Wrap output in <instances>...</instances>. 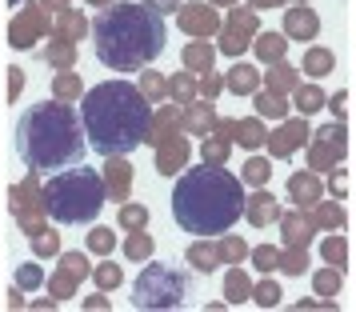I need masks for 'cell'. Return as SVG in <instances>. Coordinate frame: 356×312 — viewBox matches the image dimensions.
Instances as JSON below:
<instances>
[{
  "label": "cell",
  "mask_w": 356,
  "mask_h": 312,
  "mask_svg": "<svg viewBox=\"0 0 356 312\" xmlns=\"http://www.w3.org/2000/svg\"><path fill=\"white\" fill-rule=\"evenodd\" d=\"M81 120L88 148L97 156H129L152 132V100L140 92V84L129 81H100L81 100Z\"/></svg>",
  "instance_id": "obj_1"
},
{
  "label": "cell",
  "mask_w": 356,
  "mask_h": 312,
  "mask_svg": "<svg viewBox=\"0 0 356 312\" xmlns=\"http://www.w3.org/2000/svg\"><path fill=\"white\" fill-rule=\"evenodd\" d=\"M168 44V28L156 8L145 0H116L104 4L92 20V52L113 72H140L148 68Z\"/></svg>",
  "instance_id": "obj_2"
},
{
  "label": "cell",
  "mask_w": 356,
  "mask_h": 312,
  "mask_svg": "<svg viewBox=\"0 0 356 312\" xmlns=\"http://www.w3.org/2000/svg\"><path fill=\"white\" fill-rule=\"evenodd\" d=\"M244 181L220 165H204L180 172L172 188V220L188 236H225L244 216Z\"/></svg>",
  "instance_id": "obj_3"
},
{
  "label": "cell",
  "mask_w": 356,
  "mask_h": 312,
  "mask_svg": "<svg viewBox=\"0 0 356 312\" xmlns=\"http://www.w3.org/2000/svg\"><path fill=\"white\" fill-rule=\"evenodd\" d=\"M88 136H84V120L81 113L65 104V100H40L29 104L17 120V152L20 161L40 172L52 176L68 165H81Z\"/></svg>",
  "instance_id": "obj_4"
},
{
  "label": "cell",
  "mask_w": 356,
  "mask_h": 312,
  "mask_svg": "<svg viewBox=\"0 0 356 312\" xmlns=\"http://www.w3.org/2000/svg\"><path fill=\"white\" fill-rule=\"evenodd\" d=\"M44 213L56 220V224H92L104 208V176L97 168H84V165H68L60 172H52L49 184H44Z\"/></svg>",
  "instance_id": "obj_5"
},
{
  "label": "cell",
  "mask_w": 356,
  "mask_h": 312,
  "mask_svg": "<svg viewBox=\"0 0 356 312\" xmlns=\"http://www.w3.org/2000/svg\"><path fill=\"white\" fill-rule=\"evenodd\" d=\"M193 296V277L168 261H152L140 268V277L132 280V304L148 312H164V309H184Z\"/></svg>",
  "instance_id": "obj_6"
},
{
  "label": "cell",
  "mask_w": 356,
  "mask_h": 312,
  "mask_svg": "<svg viewBox=\"0 0 356 312\" xmlns=\"http://www.w3.org/2000/svg\"><path fill=\"white\" fill-rule=\"evenodd\" d=\"M316 33H321V17L308 8L305 0L284 13V36H292V40H316Z\"/></svg>",
  "instance_id": "obj_7"
},
{
  "label": "cell",
  "mask_w": 356,
  "mask_h": 312,
  "mask_svg": "<svg viewBox=\"0 0 356 312\" xmlns=\"http://www.w3.org/2000/svg\"><path fill=\"white\" fill-rule=\"evenodd\" d=\"M321 192H324L321 176H312V172H296V176H289V197L296 200L300 208H308V204H321Z\"/></svg>",
  "instance_id": "obj_8"
},
{
  "label": "cell",
  "mask_w": 356,
  "mask_h": 312,
  "mask_svg": "<svg viewBox=\"0 0 356 312\" xmlns=\"http://www.w3.org/2000/svg\"><path fill=\"white\" fill-rule=\"evenodd\" d=\"M257 28V17L252 13H244V8H236L232 13V20H228V36H225V52H241L244 49V36Z\"/></svg>",
  "instance_id": "obj_9"
},
{
  "label": "cell",
  "mask_w": 356,
  "mask_h": 312,
  "mask_svg": "<svg viewBox=\"0 0 356 312\" xmlns=\"http://www.w3.org/2000/svg\"><path fill=\"white\" fill-rule=\"evenodd\" d=\"M180 24L188 33H212L216 28V13H212L209 4H184L180 8Z\"/></svg>",
  "instance_id": "obj_10"
},
{
  "label": "cell",
  "mask_w": 356,
  "mask_h": 312,
  "mask_svg": "<svg viewBox=\"0 0 356 312\" xmlns=\"http://www.w3.org/2000/svg\"><path fill=\"white\" fill-rule=\"evenodd\" d=\"M252 296V280L244 277V268H232L225 277V304H244Z\"/></svg>",
  "instance_id": "obj_11"
},
{
  "label": "cell",
  "mask_w": 356,
  "mask_h": 312,
  "mask_svg": "<svg viewBox=\"0 0 356 312\" xmlns=\"http://www.w3.org/2000/svg\"><path fill=\"white\" fill-rule=\"evenodd\" d=\"M244 216L252 224H268V220H276V200L268 192H257L252 200H244Z\"/></svg>",
  "instance_id": "obj_12"
},
{
  "label": "cell",
  "mask_w": 356,
  "mask_h": 312,
  "mask_svg": "<svg viewBox=\"0 0 356 312\" xmlns=\"http://www.w3.org/2000/svg\"><path fill=\"white\" fill-rule=\"evenodd\" d=\"M228 88H232V92H257L260 88V72L252 65H236L232 68V72H228Z\"/></svg>",
  "instance_id": "obj_13"
},
{
  "label": "cell",
  "mask_w": 356,
  "mask_h": 312,
  "mask_svg": "<svg viewBox=\"0 0 356 312\" xmlns=\"http://www.w3.org/2000/svg\"><path fill=\"white\" fill-rule=\"evenodd\" d=\"M332 65H337V60H332V52L328 49H308L305 52V72L308 76H328Z\"/></svg>",
  "instance_id": "obj_14"
},
{
  "label": "cell",
  "mask_w": 356,
  "mask_h": 312,
  "mask_svg": "<svg viewBox=\"0 0 356 312\" xmlns=\"http://www.w3.org/2000/svg\"><path fill=\"white\" fill-rule=\"evenodd\" d=\"M284 49H289V40H284V36H276V33H264V36H260V44H257L260 60H268V65L284 60Z\"/></svg>",
  "instance_id": "obj_15"
},
{
  "label": "cell",
  "mask_w": 356,
  "mask_h": 312,
  "mask_svg": "<svg viewBox=\"0 0 356 312\" xmlns=\"http://www.w3.org/2000/svg\"><path fill=\"white\" fill-rule=\"evenodd\" d=\"M188 261H193V268H200V272H212V268H220V248L193 245L188 248Z\"/></svg>",
  "instance_id": "obj_16"
},
{
  "label": "cell",
  "mask_w": 356,
  "mask_h": 312,
  "mask_svg": "<svg viewBox=\"0 0 356 312\" xmlns=\"http://www.w3.org/2000/svg\"><path fill=\"white\" fill-rule=\"evenodd\" d=\"M324 104H328V97H324L321 88H316V84H308V88H296V108H300V113H316V108H324Z\"/></svg>",
  "instance_id": "obj_17"
},
{
  "label": "cell",
  "mask_w": 356,
  "mask_h": 312,
  "mask_svg": "<svg viewBox=\"0 0 356 312\" xmlns=\"http://www.w3.org/2000/svg\"><path fill=\"white\" fill-rule=\"evenodd\" d=\"M124 256L129 261H148L152 256V236L148 232H132L129 240H124Z\"/></svg>",
  "instance_id": "obj_18"
},
{
  "label": "cell",
  "mask_w": 356,
  "mask_h": 312,
  "mask_svg": "<svg viewBox=\"0 0 356 312\" xmlns=\"http://www.w3.org/2000/svg\"><path fill=\"white\" fill-rule=\"evenodd\" d=\"M321 256L328 264H337V268H344V261H348V245H344V236H328L321 245Z\"/></svg>",
  "instance_id": "obj_19"
},
{
  "label": "cell",
  "mask_w": 356,
  "mask_h": 312,
  "mask_svg": "<svg viewBox=\"0 0 356 312\" xmlns=\"http://www.w3.org/2000/svg\"><path fill=\"white\" fill-rule=\"evenodd\" d=\"M340 280H344V268H337V264H332V268L316 272V277H312V284H316V293H321V296H332L340 288Z\"/></svg>",
  "instance_id": "obj_20"
},
{
  "label": "cell",
  "mask_w": 356,
  "mask_h": 312,
  "mask_svg": "<svg viewBox=\"0 0 356 312\" xmlns=\"http://www.w3.org/2000/svg\"><path fill=\"white\" fill-rule=\"evenodd\" d=\"M264 81H268V88H273V92H284V88H292V84H296V72H292L284 60H276V68L264 76Z\"/></svg>",
  "instance_id": "obj_21"
},
{
  "label": "cell",
  "mask_w": 356,
  "mask_h": 312,
  "mask_svg": "<svg viewBox=\"0 0 356 312\" xmlns=\"http://www.w3.org/2000/svg\"><path fill=\"white\" fill-rule=\"evenodd\" d=\"M257 113H260V116H276V120H280L289 108H284L280 92H273V88H268V92H260V97H257Z\"/></svg>",
  "instance_id": "obj_22"
},
{
  "label": "cell",
  "mask_w": 356,
  "mask_h": 312,
  "mask_svg": "<svg viewBox=\"0 0 356 312\" xmlns=\"http://www.w3.org/2000/svg\"><path fill=\"white\" fill-rule=\"evenodd\" d=\"M280 284H276V280H264V284H260V288H252V300H257L260 309H276V304H280Z\"/></svg>",
  "instance_id": "obj_23"
},
{
  "label": "cell",
  "mask_w": 356,
  "mask_h": 312,
  "mask_svg": "<svg viewBox=\"0 0 356 312\" xmlns=\"http://www.w3.org/2000/svg\"><path fill=\"white\" fill-rule=\"evenodd\" d=\"M300 140H305V129H300V124H289V129L280 132V140L273 136V152H280V156H284V152H292Z\"/></svg>",
  "instance_id": "obj_24"
},
{
  "label": "cell",
  "mask_w": 356,
  "mask_h": 312,
  "mask_svg": "<svg viewBox=\"0 0 356 312\" xmlns=\"http://www.w3.org/2000/svg\"><path fill=\"white\" fill-rule=\"evenodd\" d=\"M236 140L244 148H257V145H264V129H260L257 120H244V124H236Z\"/></svg>",
  "instance_id": "obj_25"
},
{
  "label": "cell",
  "mask_w": 356,
  "mask_h": 312,
  "mask_svg": "<svg viewBox=\"0 0 356 312\" xmlns=\"http://www.w3.org/2000/svg\"><path fill=\"white\" fill-rule=\"evenodd\" d=\"M268 172H273V168H268V161L252 156V161L244 165V184H264V181H268Z\"/></svg>",
  "instance_id": "obj_26"
},
{
  "label": "cell",
  "mask_w": 356,
  "mask_h": 312,
  "mask_svg": "<svg viewBox=\"0 0 356 312\" xmlns=\"http://www.w3.org/2000/svg\"><path fill=\"white\" fill-rule=\"evenodd\" d=\"M252 261H257L260 272H273L276 264H280V252L273 245H260V248H252Z\"/></svg>",
  "instance_id": "obj_27"
},
{
  "label": "cell",
  "mask_w": 356,
  "mask_h": 312,
  "mask_svg": "<svg viewBox=\"0 0 356 312\" xmlns=\"http://www.w3.org/2000/svg\"><path fill=\"white\" fill-rule=\"evenodd\" d=\"M184 161H188V145L180 140V145H177V148H172V152H168V156L161 161V172H168V176H172V172H177V168L184 165Z\"/></svg>",
  "instance_id": "obj_28"
},
{
  "label": "cell",
  "mask_w": 356,
  "mask_h": 312,
  "mask_svg": "<svg viewBox=\"0 0 356 312\" xmlns=\"http://www.w3.org/2000/svg\"><path fill=\"white\" fill-rule=\"evenodd\" d=\"M120 224H124V229H145V224H148V208H140V204H129V208L120 213Z\"/></svg>",
  "instance_id": "obj_29"
},
{
  "label": "cell",
  "mask_w": 356,
  "mask_h": 312,
  "mask_svg": "<svg viewBox=\"0 0 356 312\" xmlns=\"http://www.w3.org/2000/svg\"><path fill=\"white\" fill-rule=\"evenodd\" d=\"M92 277H97L100 288H116V284H120V264H100Z\"/></svg>",
  "instance_id": "obj_30"
},
{
  "label": "cell",
  "mask_w": 356,
  "mask_h": 312,
  "mask_svg": "<svg viewBox=\"0 0 356 312\" xmlns=\"http://www.w3.org/2000/svg\"><path fill=\"white\" fill-rule=\"evenodd\" d=\"M113 245H116L113 229H92V236H88V248H92V252H108Z\"/></svg>",
  "instance_id": "obj_31"
},
{
  "label": "cell",
  "mask_w": 356,
  "mask_h": 312,
  "mask_svg": "<svg viewBox=\"0 0 356 312\" xmlns=\"http://www.w3.org/2000/svg\"><path fill=\"white\" fill-rule=\"evenodd\" d=\"M33 248L40 252V256H49V252L60 248V240H56V232H33Z\"/></svg>",
  "instance_id": "obj_32"
},
{
  "label": "cell",
  "mask_w": 356,
  "mask_h": 312,
  "mask_svg": "<svg viewBox=\"0 0 356 312\" xmlns=\"http://www.w3.org/2000/svg\"><path fill=\"white\" fill-rule=\"evenodd\" d=\"M200 152H204V161H209V165H220V161L228 156V145H225V140H204Z\"/></svg>",
  "instance_id": "obj_33"
},
{
  "label": "cell",
  "mask_w": 356,
  "mask_h": 312,
  "mask_svg": "<svg viewBox=\"0 0 356 312\" xmlns=\"http://www.w3.org/2000/svg\"><path fill=\"white\" fill-rule=\"evenodd\" d=\"M40 280H44V272H40L36 264H24V268L17 272V284H20V288H36Z\"/></svg>",
  "instance_id": "obj_34"
},
{
  "label": "cell",
  "mask_w": 356,
  "mask_h": 312,
  "mask_svg": "<svg viewBox=\"0 0 356 312\" xmlns=\"http://www.w3.org/2000/svg\"><path fill=\"white\" fill-rule=\"evenodd\" d=\"M65 272H68V277H84V272H88L84 252H65Z\"/></svg>",
  "instance_id": "obj_35"
},
{
  "label": "cell",
  "mask_w": 356,
  "mask_h": 312,
  "mask_svg": "<svg viewBox=\"0 0 356 312\" xmlns=\"http://www.w3.org/2000/svg\"><path fill=\"white\" fill-rule=\"evenodd\" d=\"M52 92H56L60 100H68V97H76V92H81V81H76V76H60V81L52 84Z\"/></svg>",
  "instance_id": "obj_36"
},
{
  "label": "cell",
  "mask_w": 356,
  "mask_h": 312,
  "mask_svg": "<svg viewBox=\"0 0 356 312\" xmlns=\"http://www.w3.org/2000/svg\"><path fill=\"white\" fill-rule=\"evenodd\" d=\"M184 60H188V65H193V68H204V65H209V60H212V52L204 49V44H193V49H188V56H184Z\"/></svg>",
  "instance_id": "obj_37"
},
{
  "label": "cell",
  "mask_w": 356,
  "mask_h": 312,
  "mask_svg": "<svg viewBox=\"0 0 356 312\" xmlns=\"http://www.w3.org/2000/svg\"><path fill=\"white\" fill-rule=\"evenodd\" d=\"M284 229H289L292 245H300V240H305V220H300V216H289V220H284Z\"/></svg>",
  "instance_id": "obj_38"
},
{
  "label": "cell",
  "mask_w": 356,
  "mask_h": 312,
  "mask_svg": "<svg viewBox=\"0 0 356 312\" xmlns=\"http://www.w3.org/2000/svg\"><path fill=\"white\" fill-rule=\"evenodd\" d=\"M232 256H244V245H241V240H232V236H228L225 245H220V261H232Z\"/></svg>",
  "instance_id": "obj_39"
},
{
  "label": "cell",
  "mask_w": 356,
  "mask_h": 312,
  "mask_svg": "<svg viewBox=\"0 0 356 312\" xmlns=\"http://www.w3.org/2000/svg\"><path fill=\"white\" fill-rule=\"evenodd\" d=\"M204 124H209V108L200 104V108H193V113H188V129H204Z\"/></svg>",
  "instance_id": "obj_40"
},
{
  "label": "cell",
  "mask_w": 356,
  "mask_h": 312,
  "mask_svg": "<svg viewBox=\"0 0 356 312\" xmlns=\"http://www.w3.org/2000/svg\"><path fill=\"white\" fill-rule=\"evenodd\" d=\"M140 92H145V97L152 100V97H156V92H161V81H156L152 72H145V81H140Z\"/></svg>",
  "instance_id": "obj_41"
},
{
  "label": "cell",
  "mask_w": 356,
  "mask_h": 312,
  "mask_svg": "<svg viewBox=\"0 0 356 312\" xmlns=\"http://www.w3.org/2000/svg\"><path fill=\"white\" fill-rule=\"evenodd\" d=\"M321 220H324V224H337V229H344V213H340V208H321Z\"/></svg>",
  "instance_id": "obj_42"
},
{
  "label": "cell",
  "mask_w": 356,
  "mask_h": 312,
  "mask_svg": "<svg viewBox=\"0 0 356 312\" xmlns=\"http://www.w3.org/2000/svg\"><path fill=\"white\" fill-rule=\"evenodd\" d=\"M344 100H348V97H344V88H340L337 97H328V108H332L337 116H344Z\"/></svg>",
  "instance_id": "obj_43"
},
{
  "label": "cell",
  "mask_w": 356,
  "mask_h": 312,
  "mask_svg": "<svg viewBox=\"0 0 356 312\" xmlns=\"http://www.w3.org/2000/svg\"><path fill=\"white\" fill-rule=\"evenodd\" d=\"M148 8H156V13H172L177 8V0H145Z\"/></svg>",
  "instance_id": "obj_44"
},
{
  "label": "cell",
  "mask_w": 356,
  "mask_h": 312,
  "mask_svg": "<svg viewBox=\"0 0 356 312\" xmlns=\"http://www.w3.org/2000/svg\"><path fill=\"white\" fill-rule=\"evenodd\" d=\"M172 92H177V97H188V92H193V84L180 81V76H177V81H172Z\"/></svg>",
  "instance_id": "obj_45"
},
{
  "label": "cell",
  "mask_w": 356,
  "mask_h": 312,
  "mask_svg": "<svg viewBox=\"0 0 356 312\" xmlns=\"http://www.w3.org/2000/svg\"><path fill=\"white\" fill-rule=\"evenodd\" d=\"M204 92H209V97H216V92H220V81H216V76H209V81H204Z\"/></svg>",
  "instance_id": "obj_46"
},
{
  "label": "cell",
  "mask_w": 356,
  "mask_h": 312,
  "mask_svg": "<svg viewBox=\"0 0 356 312\" xmlns=\"http://www.w3.org/2000/svg\"><path fill=\"white\" fill-rule=\"evenodd\" d=\"M273 4H280V0H252V8H273Z\"/></svg>",
  "instance_id": "obj_47"
},
{
  "label": "cell",
  "mask_w": 356,
  "mask_h": 312,
  "mask_svg": "<svg viewBox=\"0 0 356 312\" xmlns=\"http://www.w3.org/2000/svg\"><path fill=\"white\" fill-rule=\"evenodd\" d=\"M212 4H232V0H212Z\"/></svg>",
  "instance_id": "obj_48"
},
{
  "label": "cell",
  "mask_w": 356,
  "mask_h": 312,
  "mask_svg": "<svg viewBox=\"0 0 356 312\" xmlns=\"http://www.w3.org/2000/svg\"><path fill=\"white\" fill-rule=\"evenodd\" d=\"M92 4H108V0H92Z\"/></svg>",
  "instance_id": "obj_49"
},
{
  "label": "cell",
  "mask_w": 356,
  "mask_h": 312,
  "mask_svg": "<svg viewBox=\"0 0 356 312\" xmlns=\"http://www.w3.org/2000/svg\"><path fill=\"white\" fill-rule=\"evenodd\" d=\"M305 4H308V0H305Z\"/></svg>",
  "instance_id": "obj_50"
}]
</instances>
